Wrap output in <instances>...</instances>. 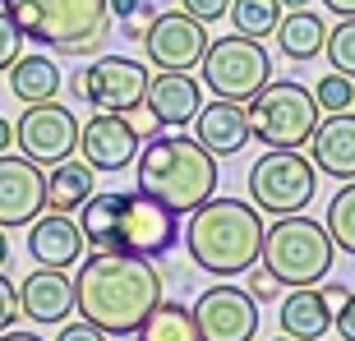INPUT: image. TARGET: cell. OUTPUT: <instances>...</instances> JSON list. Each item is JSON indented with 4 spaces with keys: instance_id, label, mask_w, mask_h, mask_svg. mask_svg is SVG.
I'll return each instance as SVG.
<instances>
[{
    "instance_id": "603a6c76",
    "label": "cell",
    "mask_w": 355,
    "mask_h": 341,
    "mask_svg": "<svg viewBox=\"0 0 355 341\" xmlns=\"http://www.w3.org/2000/svg\"><path fill=\"white\" fill-rule=\"evenodd\" d=\"M92 198V166L88 161H55L46 175V208L74 217V208H83Z\"/></svg>"
},
{
    "instance_id": "30bf717a",
    "label": "cell",
    "mask_w": 355,
    "mask_h": 341,
    "mask_svg": "<svg viewBox=\"0 0 355 341\" xmlns=\"http://www.w3.org/2000/svg\"><path fill=\"white\" fill-rule=\"evenodd\" d=\"M74 97L97 111H116V116H130L144 106L148 92V65L134 60V55H97L88 69L74 74Z\"/></svg>"
},
{
    "instance_id": "52a82bcc",
    "label": "cell",
    "mask_w": 355,
    "mask_h": 341,
    "mask_svg": "<svg viewBox=\"0 0 355 341\" xmlns=\"http://www.w3.org/2000/svg\"><path fill=\"white\" fill-rule=\"evenodd\" d=\"M250 116V134H259V143L268 148H304L318 125L314 92L300 88L295 79H268L259 97L245 102Z\"/></svg>"
},
{
    "instance_id": "cb8c5ba5",
    "label": "cell",
    "mask_w": 355,
    "mask_h": 341,
    "mask_svg": "<svg viewBox=\"0 0 355 341\" xmlns=\"http://www.w3.org/2000/svg\"><path fill=\"white\" fill-rule=\"evenodd\" d=\"M323 37H328V24L309 10H295V14H282V24H277V46L286 60H314L323 55Z\"/></svg>"
},
{
    "instance_id": "9a60e30c",
    "label": "cell",
    "mask_w": 355,
    "mask_h": 341,
    "mask_svg": "<svg viewBox=\"0 0 355 341\" xmlns=\"http://www.w3.org/2000/svg\"><path fill=\"white\" fill-rule=\"evenodd\" d=\"M139 148H144L139 130H134L125 116H116V111H97L92 120L79 125V152H83V161H88L92 170H125V166H134Z\"/></svg>"
},
{
    "instance_id": "b9f144b4",
    "label": "cell",
    "mask_w": 355,
    "mask_h": 341,
    "mask_svg": "<svg viewBox=\"0 0 355 341\" xmlns=\"http://www.w3.org/2000/svg\"><path fill=\"white\" fill-rule=\"evenodd\" d=\"M5 259H10V236L0 231V268H5Z\"/></svg>"
},
{
    "instance_id": "5bb4252c",
    "label": "cell",
    "mask_w": 355,
    "mask_h": 341,
    "mask_svg": "<svg viewBox=\"0 0 355 341\" xmlns=\"http://www.w3.org/2000/svg\"><path fill=\"white\" fill-rule=\"evenodd\" d=\"M46 208V170L19 152H0V231L33 226Z\"/></svg>"
},
{
    "instance_id": "2e32d148",
    "label": "cell",
    "mask_w": 355,
    "mask_h": 341,
    "mask_svg": "<svg viewBox=\"0 0 355 341\" xmlns=\"http://www.w3.org/2000/svg\"><path fill=\"white\" fill-rule=\"evenodd\" d=\"M83 250H88V240H83L79 222L65 217V212H46V217H37V222L28 226V254L42 268L65 272V268H74L83 259Z\"/></svg>"
},
{
    "instance_id": "ffe728a7",
    "label": "cell",
    "mask_w": 355,
    "mask_h": 341,
    "mask_svg": "<svg viewBox=\"0 0 355 341\" xmlns=\"http://www.w3.org/2000/svg\"><path fill=\"white\" fill-rule=\"evenodd\" d=\"M144 106L157 125H189L198 116V106H203V88L189 74H166L162 69L157 79H148Z\"/></svg>"
},
{
    "instance_id": "e0dca14e",
    "label": "cell",
    "mask_w": 355,
    "mask_h": 341,
    "mask_svg": "<svg viewBox=\"0 0 355 341\" xmlns=\"http://www.w3.org/2000/svg\"><path fill=\"white\" fill-rule=\"evenodd\" d=\"M309 161L314 170L332 175V180H355V116L337 111L323 116L309 134Z\"/></svg>"
},
{
    "instance_id": "277c9868",
    "label": "cell",
    "mask_w": 355,
    "mask_h": 341,
    "mask_svg": "<svg viewBox=\"0 0 355 341\" xmlns=\"http://www.w3.org/2000/svg\"><path fill=\"white\" fill-rule=\"evenodd\" d=\"M134 175H139V194L157 198L175 217L203 208L217 194V157L203 152L198 139H189V134L148 139L134 157Z\"/></svg>"
},
{
    "instance_id": "d4e9b609",
    "label": "cell",
    "mask_w": 355,
    "mask_h": 341,
    "mask_svg": "<svg viewBox=\"0 0 355 341\" xmlns=\"http://www.w3.org/2000/svg\"><path fill=\"white\" fill-rule=\"evenodd\" d=\"M282 14H286V5H282V0H231L226 19L236 24V33H240V37L263 42L268 33H277Z\"/></svg>"
},
{
    "instance_id": "ee69618b",
    "label": "cell",
    "mask_w": 355,
    "mask_h": 341,
    "mask_svg": "<svg viewBox=\"0 0 355 341\" xmlns=\"http://www.w3.org/2000/svg\"><path fill=\"white\" fill-rule=\"evenodd\" d=\"M272 341H291V337H272Z\"/></svg>"
},
{
    "instance_id": "f546056e",
    "label": "cell",
    "mask_w": 355,
    "mask_h": 341,
    "mask_svg": "<svg viewBox=\"0 0 355 341\" xmlns=\"http://www.w3.org/2000/svg\"><path fill=\"white\" fill-rule=\"evenodd\" d=\"M24 55V33L14 28V19L0 10V74H10V65Z\"/></svg>"
},
{
    "instance_id": "484cf974",
    "label": "cell",
    "mask_w": 355,
    "mask_h": 341,
    "mask_svg": "<svg viewBox=\"0 0 355 341\" xmlns=\"http://www.w3.org/2000/svg\"><path fill=\"white\" fill-rule=\"evenodd\" d=\"M139 341H198V328H194V314L184 304H166L162 300L153 314L144 318V328L134 332Z\"/></svg>"
},
{
    "instance_id": "60d3db41",
    "label": "cell",
    "mask_w": 355,
    "mask_h": 341,
    "mask_svg": "<svg viewBox=\"0 0 355 341\" xmlns=\"http://www.w3.org/2000/svg\"><path fill=\"white\" fill-rule=\"evenodd\" d=\"M0 341H42V337H37V332H14L10 328V332H0Z\"/></svg>"
},
{
    "instance_id": "ba28073f",
    "label": "cell",
    "mask_w": 355,
    "mask_h": 341,
    "mask_svg": "<svg viewBox=\"0 0 355 341\" xmlns=\"http://www.w3.org/2000/svg\"><path fill=\"white\" fill-rule=\"evenodd\" d=\"M198 69H203V88H208L217 102H240L245 106L250 97H259V88H263L268 79H272V55L263 51V42L236 33V37L208 42Z\"/></svg>"
},
{
    "instance_id": "8992f818",
    "label": "cell",
    "mask_w": 355,
    "mask_h": 341,
    "mask_svg": "<svg viewBox=\"0 0 355 341\" xmlns=\"http://www.w3.org/2000/svg\"><path fill=\"white\" fill-rule=\"evenodd\" d=\"M263 272L277 277V286H323L332 272V236L314 217L304 212H291V217H277L272 226H263Z\"/></svg>"
},
{
    "instance_id": "8d00e7d4",
    "label": "cell",
    "mask_w": 355,
    "mask_h": 341,
    "mask_svg": "<svg viewBox=\"0 0 355 341\" xmlns=\"http://www.w3.org/2000/svg\"><path fill=\"white\" fill-rule=\"evenodd\" d=\"M318 295H323V300H328V309H332V314H337V309H342V304H346V295H351V290H346V286H337V281H332V286H318Z\"/></svg>"
},
{
    "instance_id": "7c38bea8",
    "label": "cell",
    "mask_w": 355,
    "mask_h": 341,
    "mask_svg": "<svg viewBox=\"0 0 355 341\" xmlns=\"http://www.w3.org/2000/svg\"><path fill=\"white\" fill-rule=\"evenodd\" d=\"M79 125L74 111L60 102H37L28 106L24 120L14 125V139L24 148L28 161H37V166H55V161L74 157V148H79Z\"/></svg>"
},
{
    "instance_id": "3957f363",
    "label": "cell",
    "mask_w": 355,
    "mask_h": 341,
    "mask_svg": "<svg viewBox=\"0 0 355 341\" xmlns=\"http://www.w3.org/2000/svg\"><path fill=\"white\" fill-rule=\"evenodd\" d=\"M184 250L194 259L198 272L208 277H240L259 263L263 250V222H259V208L245 203V198H217L212 194L203 208L189 212V226H184Z\"/></svg>"
},
{
    "instance_id": "8fae6325",
    "label": "cell",
    "mask_w": 355,
    "mask_h": 341,
    "mask_svg": "<svg viewBox=\"0 0 355 341\" xmlns=\"http://www.w3.org/2000/svg\"><path fill=\"white\" fill-rule=\"evenodd\" d=\"M194 328L198 341H254L259 337V304L245 286H208L194 300Z\"/></svg>"
},
{
    "instance_id": "83f0119b",
    "label": "cell",
    "mask_w": 355,
    "mask_h": 341,
    "mask_svg": "<svg viewBox=\"0 0 355 341\" xmlns=\"http://www.w3.org/2000/svg\"><path fill=\"white\" fill-rule=\"evenodd\" d=\"M323 55L332 60L337 74L355 79V19H342L337 28H328V37H323Z\"/></svg>"
},
{
    "instance_id": "836d02e7",
    "label": "cell",
    "mask_w": 355,
    "mask_h": 341,
    "mask_svg": "<svg viewBox=\"0 0 355 341\" xmlns=\"http://www.w3.org/2000/svg\"><path fill=\"white\" fill-rule=\"evenodd\" d=\"M245 290L254 295V304H263V300H272L282 286H277V277H272V272H254V268H250V286H245Z\"/></svg>"
},
{
    "instance_id": "7402d4cb",
    "label": "cell",
    "mask_w": 355,
    "mask_h": 341,
    "mask_svg": "<svg viewBox=\"0 0 355 341\" xmlns=\"http://www.w3.org/2000/svg\"><path fill=\"white\" fill-rule=\"evenodd\" d=\"M10 92L24 106L55 102V92H60V69H55V60L51 55H37V51H24L10 65Z\"/></svg>"
},
{
    "instance_id": "5b68a950",
    "label": "cell",
    "mask_w": 355,
    "mask_h": 341,
    "mask_svg": "<svg viewBox=\"0 0 355 341\" xmlns=\"http://www.w3.org/2000/svg\"><path fill=\"white\" fill-rule=\"evenodd\" d=\"M0 10L14 19L24 42H37L42 51L92 55L111 33L106 0H0Z\"/></svg>"
},
{
    "instance_id": "ac0fdd59",
    "label": "cell",
    "mask_w": 355,
    "mask_h": 341,
    "mask_svg": "<svg viewBox=\"0 0 355 341\" xmlns=\"http://www.w3.org/2000/svg\"><path fill=\"white\" fill-rule=\"evenodd\" d=\"M194 139H198L203 152H212V157H236L240 148L254 139L245 106H240V102H208V106H198Z\"/></svg>"
},
{
    "instance_id": "e575fe53",
    "label": "cell",
    "mask_w": 355,
    "mask_h": 341,
    "mask_svg": "<svg viewBox=\"0 0 355 341\" xmlns=\"http://www.w3.org/2000/svg\"><path fill=\"white\" fill-rule=\"evenodd\" d=\"M332 328H337V337L342 341H355V290L346 295V304L332 314Z\"/></svg>"
},
{
    "instance_id": "4316f807",
    "label": "cell",
    "mask_w": 355,
    "mask_h": 341,
    "mask_svg": "<svg viewBox=\"0 0 355 341\" xmlns=\"http://www.w3.org/2000/svg\"><path fill=\"white\" fill-rule=\"evenodd\" d=\"M323 231L332 236V250H342V254H351V259H355V180H346L342 189L332 194Z\"/></svg>"
},
{
    "instance_id": "4fadbf2b",
    "label": "cell",
    "mask_w": 355,
    "mask_h": 341,
    "mask_svg": "<svg viewBox=\"0 0 355 341\" xmlns=\"http://www.w3.org/2000/svg\"><path fill=\"white\" fill-rule=\"evenodd\" d=\"M144 51L166 74H189L203 60V51H208V33L184 10H171V14L153 19V28H148V37H144Z\"/></svg>"
},
{
    "instance_id": "d6a6232c",
    "label": "cell",
    "mask_w": 355,
    "mask_h": 341,
    "mask_svg": "<svg viewBox=\"0 0 355 341\" xmlns=\"http://www.w3.org/2000/svg\"><path fill=\"white\" fill-rule=\"evenodd\" d=\"M153 19H157V10H148V5H139V10L130 14V19H120V24H125V37L144 42V37H148V28H153Z\"/></svg>"
},
{
    "instance_id": "1f68e13d",
    "label": "cell",
    "mask_w": 355,
    "mask_h": 341,
    "mask_svg": "<svg viewBox=\"0 0 355 341\" xmlns=\"http://www.w3.org/2000/svg\"><path fill=\"white\" fill-rule=\"evenodd\" d=\"M14 318H19V290L10 286V277L0 272V332H10Z\"/></svg>"
},
{
    "instance_id": "9c48e42d",
    "label": "cell",
    "mask_w": 355,
    "mask_h": 341,
    "mask_svg": "<svg viewBox=\"0 0 355 341\" xmlns=\"http://www.w3.org/2000/svg\"><path fill=\"white\" fill-rule=\"evenodd\" d=\"M318 170L309 157H300V148H268L263 157L250 166V198L259 212L272 217H291L304 212V203L314 198Z\"/></svg>"
},
{
    "instance_id": "6da1fadb",
    "label": "cell",
    "mask_w": 355,
    "mask_h": 341,
    "mask_svg": "<svg viewBox=\"0 0 355 341\" xmlns=\"http://www.w3.org/2000/svg\"><path fill=\"white\" fill-rule=\"evenodd\" d=\"M162 304V272L148 259L92 250L74 272V309L106 337H134Z\"/></svg>"
},
{
    "instance_id": "7bdbcfd3",
    "label": "cell",
    "mask_w": 355,
    "mask_h": 341,
    "mask_svg": "<svg viewBox=\"0 0 355 341\" xmlns=\"http://www.w3.org/2000/svg\"><path fill=\"white\" fill-rule=\"evenodd\" d=\"M282 5H286V10H304V5H309V0H282Z\"/></svg>"
},
{
    "instance_id": "d590c367",
    "label": "cell",
    "mask_w": 355,
    "mask_h": 341,
    "mask_svg": "<svg viewBox=\"0 0 355 341\" xmlns=\"http://www.w3.org/2000/svg\"><path fill=\"white\" fill-rule=\"evenodd\" d=\"M55 341H111V337L102 328H92V323H65Z\"/></svg>"
},
{
    "instance_id": "74e56055",
    "label": "cell",
    "mask_w": 355,
    "mask_h": 341,
    "mask_svg": "<svg viewBox=\"0 0 355 341\" xmlns=\"http://www.w3.org/2000/svg\"><path fill=\"white\" fill-rule=\"evenodd\" d=\"M106 10H111V19H130L139 10V0H106Z\"/></svg>"
},
{
    "instance_id": "4dcf8cb0",
    "label": "cell",
    "mask_w": 355,
    "mask_h": 341,
    "mask_svg": "<svg viewBox=\"0 0 355 341\" xmlns=\"http://www.w3.org/2000/svg\"><path fill=\"white\" fill-rule=\"evenodd\" d=\"M180 10L189 14V19H198L203 28H208V24H217V19H226L231 0H180Z\"/></svg>"
},
{
    "instance_id": "7a4b0ae2",
    "label": "cell",
    "mask_w": 355,
    "mask_h": 341,
    "mask_svg": "<svg viewBox=\"0 0 355 341\" xmlns=\"http://www.w3.org/2000/svg\"><path fill=\"white\" fill-rule=\"evenodd\" d=\"M79 231L92 250L106 254H130V259H162L180 245V217L162 208L157 198L139 189L120 194H92L79 208Z\"/></svg>"
},
{
    "instance_id": "d6986e66",
    "label": "cell",
    "mask_w": 355,
    "mask_h": 341,
    "mask_svg": "<svg viewBox=\"0 0 355 341\" xmlns=\"http://www.w3.org/2000/svg\"><path fill=\"white\" fill-rule=\"evenodd\" d=\"M19 314H28L33 323H65L74 314V281L55 268H42V272H28L24 286H19Z\"/></svg>"
},
{
    "instance_id": "ab89813d",
    "label": "cell",
    "mask_w": 355,
    "mask_h": 341,
    "mask_svg": "<svg viewBox=\"0 0 355 341\" xmlns=\"http://www.w3.org/2000/svg\"><path fill=\"white\" fill-rule=\"evenodd\" d=\"M10 143H14V125L0 116V152H10Z\"/></svg>"
},
{
    "instance_id": "f35d334b",
    "label": "cell",
    "mask_w": 355,
    "mask_h": 341,
    "mask_svg": "<svg viewBox=\"0 0 355 341\" xmlns=\"http://www.w3.org/2000/svg\"><path fill=\"white\" fill-rule=\"evenodd\" d=\"M328 14H342V19H355V0H323Z\"/></svg>"
},
{
    "instance_id": "44dd1931",
    "label": "cell",
    "mask_w": 355,
    "mask_h": 341,
    "mask_svg": "<svg viewBox=\"0 0 355 341\" xmlns=\"http://www.w3.org/2000/svg\"><path fill=\"white\" fill-rule=\"evenodd\" d=\"M277 318H282V337H291V341H318L332 328V309L318 295V286L291 290L286 300H282V314Z\"/></svg>"
},
{
    "instance_id": "f1b7e54d",
    "label": "cell",
    "mask_w": 355,
    "mask_h": 341,
    "mask_svg": "<svg viewBox=\"0 0 355 341\" xmlns=\"http://www.w3.org/2000/svg\"><path fill=\"white\" fill-rule=\"evenodd\" d=\"M351 102H355V83L346 79V74H337V69H328V74L314 83V106L323 111V116L351 111Z\"/></svg>"
}]
</instances>
